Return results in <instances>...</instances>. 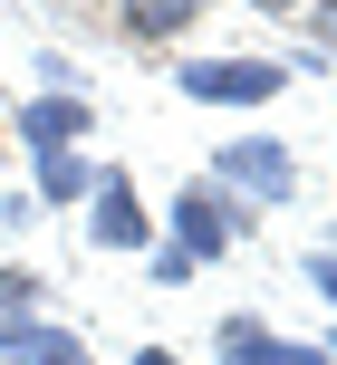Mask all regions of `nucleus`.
Here are the masks:
<instances>
[{
  "mask_svg": "<svg viewBox=\"0 0 337 365\" xmlns=\"http://www.w3.org/2000/svg\"><path fill=\"white\" fill-rule=\"evenodd\" d=\"M241 231H251V202H231V192H222L212 173H193L183 192L164 202V240H173L183 259H193V269H212L222 250H241Z\"/></svg>",
  "mask_w": 337,
  "mask_h": 365,
  "instance_id": "obj_1",
  "label": "nucleus"
},
{
  "mask_svg": "<svg viewBox=\"0 0 337 365\" xmlns=\"http://www.w3.org/2000/svg\"><path fill=\"white\" fill-rule=\"evenodd\" d=\"M212 182H222L231 202H270V212H280V202L299 192V154H289L280 135H231V145H212Z\"/></svg>",
  "mask_w": 337,
  "mask_h": 365,
  "instance_id": "obj_2",
  "label": "nucleus"
},
{
  "mask_svg": "<svg viewBox=\"0 0 337 365\" xmlns=\"http://www.w3.org/2000/svg\"><path fill=\"white\" fill-rule=\"evenodd\" d=\"M173 87L193 106H270L289 87V68L280 58H173Z\"/></svg>",
  "mask_w": 337,
  "mask_h": 365,
  "instance_id": "obj_3",
  "label": "nucleus"
},
{
  "mask_svg": "<svg viewBox=\"0 0 337 365\" xmlns=\"http://www.w3.org/2000/svg\"><path fill=\"white\" fill-rule=\"evenodd\" d=\"M87 250H106V259L154 250V212H145V192H135L126 164H106V173H96V192H87Z\"/></svg>",
  "mask_w": 337,
  "mask_h": 365,
  "instance_id": "obj_4",
  "label": "nucleus"
},
{
  "mask_svg": "<svg viewBox=\"0 0 337 365\" xmlns=\"http://www.w3.org/2000/svg\"><path fill=\"white\" fill-rule=\"evenodd\" d=\"M212 365H328V346H308V336L270 327L261 308H231L222 327H212Z\"/></svg>",
  "mask_w": 337,
  "mask_h": 365,
  "instance_id": "obj_5",
  "label": "nucleus"
},
{
  "mask_svg": "<svg viewBox=\"0 0 337 365\" xmlns=\"http://www.w3.org/2000/svg\"><path fill=\"white\" fill-rule=\"evenodd\" d=\"M10 135L29 145V164L39 154H87L96 115H87V96H29V106H10Z\"/></svg>",
  "mask_w": 337,
  "mask_h": 365,
  "instance_id": "obj_6",
  "label": "nucleus"
},
{
  "mask_svg": "<svg viewBox=\"0 0 337 365\" xmlns=\"http://www.w3.org/2000/svg\"><path fill=\"white\" fill-rule=\"evenodd\" d=\"M0 365H96V346L58 317H0Z\"/></svg>",
  "mask_w": 337,
  "mask_h": 365,
  "instance_id": "obj_7",
  "label": "nucleus"
},
{
  "mask_svg": "<svg viewBox=\"0 0 337 365\" xmlns=\"http://www.w3.org/2000/svg\"><path fill=\"white\" fill-rule=\"evenodd\" d=\"M203 10H212V0H116V29H126L135 48H164V38L203 29Z\"/></svg>",
  "mask_w": 337,
  "mask_h": 365,
  "instance_id": "obj_8",
  "label": "nucleus"
},
{
  "mask_svg": "<svg viewBox=\"0 0 337 365\" xmlns=\"http://www.w3.org/2000/svg\"><path fill=\"white\" fill-rule=\"evenodd\" d=\"M96 173H106L96 154H39V164H29V192L49 202V212H68V202H87V192H96Z\"/></svg>",
  "mask_w": 337,
  "mask_h": 365,
  "instance_id": "obj_9",
  "label": "nucleus"
},
{
  "mask_svg": "<svg viewBox=\"0 0 337 365\" xmlns=\"http://www.w3.org/2000/svg\"><path fill=\"white\" fill-rule=\"evenodd\" d=\"M0 317H39V269L29 259H0Z\"/></svg>",
  "mask_w": 337,
  "mask_h": 365,
  "instance_id": "obj_10",
  "label": "nucleus"
},
{
  "mask_svg": "<svg viewBox=\"0 0 337 365\" xmlns=\"http://www.w3.org/2000/svg\"><path fill=\"white\" fill-rule=\"evenodd\" d=\"M39 96H77V58L39 38Z\"/></svg>",
  "mask_w": 337,
  "mask_h": 365,
  "instance_id": "obj_11",
  "label": "nucleus"
},
{
  "mask_svg": "<svg viewBox=\"0 0 337 365\" xmlns=\"http://www.w3.org/2000/svg\"><path fill=\"white\" fill-rule=\"evenodd\" d=\"M145 279H154V289H183V279H193V259L173 250V240H154V250H145Z\"/></svg>",
  "mask_w": 337,
  "mask_h": 365,
  "instance_id": "obj_12",
  "label": "nucleus"
},
{
  "mask_svg": "<svg viewBox=\"0 0 337 365\" xmlns=\"http://www.w3.org/2000/svg\"><path fill=\"white\" fill-rule=\"evenodd\" d=\"M299 269H308V289H318V298H328V308H337V250H308V259H299Z\"/></svg>",
  "mask_w": 337,
  "mask_h": 365,
  "instance_id": "obj_13",
  "label": "nucleus"
},
{
  "mask_svg": "<svg viewBox=\"0 0 337 365\" xmlns=\"http://www.w3.org/2000/svg\"><path fill=\"white\" fill-rule=\"evenodd\" d=\"M299 19H308V38H318V48L337 58V0H308V10H299Z\"/></svg>",
  "mask_w": 337,
  "mask_h": 365,
  "instance_id": "obj_14",
  "label": "nucleus"
},
{
  "mask_svg": "<svg viewBox=\"0 0 337 365\" xmlns=\"http://www.w3.org/2000/svg\"><path fill=\"white\" fill-rule=\"evenodd\" d=\"M39 221V192H0V231H29Z\"/></svg>",
  "mask_w": 337,
  "mask_h": 365,
  "instance_id": "obj_15",
  "label": "nucleus"
},
{
  "mask_svg": "<svg viewBox=\"0 0 337 365\" xmlns=\"http://www.w3.org/2000/svg\"><path fill=\"white\" fill-rule=\"evenodd\" d=\"M251 10H261V19H299L308 0H251Z\"/></svg>",
  "mask_w": 337,
  "mask_h": 365,
  "instance_id": "obj_16",
  "label": "nucleus"
},
{
  "mask_svg": "<svg viewBox=\"0 0 337 365\" xmlns=\"http://www.w3.org/2000/svg\"><path fill=\"white\" fill-rule=\"evenodd\" d=\"M126 365H183V356H173V346H135Z\"/></svg>",
  "mask_w": 337,
  "mask_h": 365,
  "instance_id": "obj_17",
  "label": "nucleus"
},
{
  "mask_svg": "<svg viewBox=\"0 0 337 365\" xmlns=\"http://www.w3.org/2000/svg\"><path fill=\"white\" fill-rule=\"evenodd\" d=\"M318 346H328V365H337V336H318Z\"/></svg>",
  "mask_w": 337,
  "mask_h": 365,
  "instance_id": "obj_18",
  "label": "nucleus"
}]
</instances>
